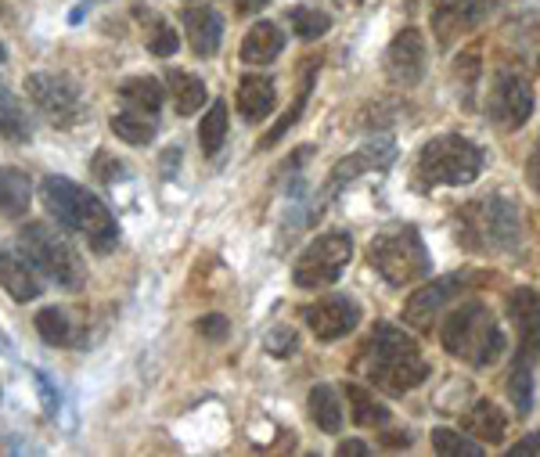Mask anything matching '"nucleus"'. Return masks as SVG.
<instances>
[{"mask_svg": "<svg viewBox=\"0 0 540 457\" xmlns=\"http://www.w3.org/2000/svg\"><path fill=\"white\" fill-rule=\"evenodd\" d=\"M364 368H368L371 386L389 396H404L418 389L429 378V360L422 357L418 342L393 324H378L364 346Z\"/></svg>", "mask_w": 540, "mask_h": 457, "instance_id": "obj_1", "label": "nucleus"}, {"mask_svg": "<svg viewBox=\"0 0 540 457\" xmlns=\"http://www.w3.org/2000/svg\"><path fill=\"white\" fill-rule=\"evenodd\" d=\"M40 198H44L47 213H51L58 224H65L69 231H80L98 252H108L119 242L116 216L108 213V206L94 191L72 184L69 177H47L44 184H40Z\"/></svg>", "mask_w": 540, "mask_h": 457, "instance_id": "obj_2", "label": "nucleus"}, {"mask_svg": "<svg viewBox=\"0 0 540 457\" xmlns=\"http://www.w3.org/2000/svg\"><path fill=\"white\" fill-rule=\"evenodd\" d=\"M458 238L472 252H504L519 245L522 213L504 195H486L468 202L458 213Z\"/></svg>", "mask_w": 540, "mask_h": 457, "instance_id": "obj_3", "label": "nucleus"}, {"mask_svg": "<svg viewBox=\"0 0 540 457\" xmlns=\"http://www.w3.org/2000/svg\"><path fill=\"white\" fill-rule=\"evenodd\" d=\"M443 350L450 357H461L476 368H490L504 353V335L497 328L494 314L483 303H465L443 321Z\"/></svg>", "mask_w": 540, "mask_h": 457, "instance_id": "obj_4", "label": "nucleus"}, {"mask_svg": "<svg viewBox=\"0 0 540 457\" xmlns=\"http://www.w3.org/2000/svg\"><path fill=\"white\" fill-rule=\"evenodd\" d=\"M18 245H22V256L36 267V274H44L47 281H54L58 288H83L87 281V270L76 245L65 238L62 231H54L47 224H26L18 234Z\"/></svg>", "mask_w": 540, "mask_h": 457, "instance_id": "obj_5", "label": "nucleus"}, {"mask_svg": "<svg viewBox=\"0 0 540 457\" xmlns=\"http://www.w3.org/2000/svg\"><path fill=\"white\" fill-rule=\"evenodd\" d=\"M368 260L393 288L414 285V281H422L432 270L429 249H425L422 234L414 227H386V231H378L368 249Z\"/></svg>", "mask_w": 540, "mask_h": 457, "instance_id": "obj_6", "label": "nucleus"}, {"mask_svg": "<svg viewBox=\"0 0 540 457\" xmlns=\"http://www.w3.org/2000/svg\"><path fill=\"white\" fill-rule=\"evenodd\" d=\"M483 173V148L461 134L432 137L418 152V177L425 184H443V188H461Z\"/></svg>", "mask_w": 540, "mask_h": 457, "instance_id": "obj_7", "label": "nucleus"}, {"mask_svg": "<svg viewBox=\"0 0 540 457\" xmlns=\"http://www.w3.org/2000/svg\"><path fill=\"white\" fill-rule=\"evenodd\" d=\"M353 260V238L346 231H328L317 234L314 242L299 252L292 281L299 288H328L342 278L346 263Z\"/></svg>", "mask_w": 540, "mask_h": 457, "instance_id": "obj_8", "label": "nucleus"}, {"mask_svg": "<svg viewBox=\"0 0 540 457\" xmlns=\"http://www.w3.org/2000/svg\"><path fill=\"white\" fill-rule=\"evenodd\" d=\"M26 94L54 123H72L83 112L80 83L72 80V76H65V72H29Z\"/></svg>", "mask_w": 540, "mask_h": 457, "instance_id": "obj_9", "label": "nucleus"}, {"mask_svg": "<svg viewBox=\"0 0 540 457\" xmlns=\"http://www.w3.org/2000/svg\"><path fill=\"white\" fill-rule=\"evenodd\" d=\"M486 116L494 119L501 130H519L533 116V90L530 80L519 72H497L490 98H486Z\"/></svg>", "mask_w": 540, "mask_h": 457, "instance_id": "obj_10", "label": "nucleus"}, {"mask_svg": "<svg viewBox=\"0 0 540 457\" xmlns=\"http://www.w3.org/2000/svg\"><path fill=\"white\" fill-rule=\"evenodd\" d=\"M476 281L479 278L476 274H468V270H461V274H443V278L418 288V292L407 299L404 321L411 324V328H418V332H425V328H432V321L443 314V306H447L454 296H461L468 285H476Z\"/></svg>", "mask_w": 540, "mask_h": 457, "instance_id": "obj_11", "label": "nucleus"}, {"mask_svg": "<svg viewBox=\"0 0 540 457\" xmlns=\"http://www.w3.org/2000/svg\"><path fill=\"white\" fill-rule=\"evenodd\" d=\"M425 58H429V44L414 26L400 29L393 36V44L386 47V76L393 87H414L425 76Z\"/></svg>", "mask_w": 540, "mask_h": 457, "instance_id": "obj_12", "label": "nucleus"}, {"mask_svg": "<svg viewBox=\"0 0 540 457\" xmlns=\"http://www.w3.org/2000/svg\"><path fill=\"white\" fill-rule=\"evenodd\" d=\"M303 321L321 342H335V339H342V335H350L353 328H357L360 306L346 296H328V299H317V303H306Z\"/></svg>", "mask_w": 540, "mask_h": 457, "instance_id": "obj_13", "label": "nucleus"}, {"mask_svg": "<svg viewBox=\"0 0 540 457\" xmlns=\"http://www.w3.org/2000/svg\"><path fill=\"white\" fill-rule=\"evenodd\" d=\"M494 8V0H436L432 4V33L443 47L454 40V36L476 29Z\"/></svg>", "mask_w": 540, "mask_h": 457, "instance_id": "obj_14", "label": "nucleus"}, {"mask_svg": "<svg viewBox=\"0 0 540 457\" xmlns=\"http://www.w3.org/2000/svg\"><path fill=\"white\" fill-rule=\"evenodd\" d=\"M184 33L198 58H213L224 44V18L216 15L213 4H188L184 8Z\"/></svg>", "mask_w": 540, "mask_h": 457, "instance_id": "obj_15", "label": "nucleus"}, {"mask_svg": "<svg viewBox=\"0 0 540 457\" xmlns=\"http://www.w3.org/2000/svg\"><path fill=\"white\" fill-rule=\"evenodd\" d=\"M508 317L522 342V357L530 360L540 353V292L537 288H515L508 296Z\"/></svg>", "mask_w": 540, "mask_h": 457, "instance_id": "obj_16", "label": "nucleus"}, {"mask_svg": "<svg viewBox=\"0 0 540 457\" xmlns=\"http://www.w3.org/2000/svg\"><path fill=\"white\" fill-rule=\"evenodd\" d=\"M0 288H4L15 303H33V299L44 292L33 263H29L22 252H11V249H0Z\"/></svg>", "mask_w": 540, "mask_h": 457, "instance_id": "obj_17", "label": "nucleus"}, {"mask_svg": "<svg viewBox=\"0 0 540 457\" xmlns=\"http://www.w3.org/2000/svg\"><path fill=\"white\" fill-rule=\"evenodd\" d=\"M389 162H393V144H368V148H360V152H353L350 159L335 162L332 180H328V191H339L342 184H350V180H357L360 173L382 170V166H389Z\"/></svg>", "mask_w": 540, "mask_h": 457, "instance_id": "obj_18", "label": "nucleus"}, {"mask_svg": "<svg viewBox=\"0 0 540 457\" xmlns=\"http://www.w3.org/2000/svg\"><path fill=\"white\" fill-rule=\"evenodd\" d=\"M274 101H278V90H274V80L260 76V72H249L238 83V112H242L249 123H260L274 112Z\"/></svg>", "mask_w": 540, "mask_h": 457, "instance_id": "obj_19", "label": "nucleus"}, {"mask_svg": "<svg viewBox=\"0 0 540 457\" xmlns=\"http://www.w3.org/2000/svg\"><path fill=\"white\" fill-rule=\"evenodd\" d=\"M33 202V180L18 166H0V216L22 220Z\"/></svg>", "mask_w": 540, "mask_h": 457, "instance_id": "obj_20", "label": "nucleus"}, {"mask_svg": "<svg viewBox=\"0 0 540 457\" xmlns=\"http://www.w3.org/2000/svg\"><path fill=\"white\" fill-rule=\"evenodd\" d=\"M285 47V33L274 22H256L242 40V62L245 65H270Z\"/></svg>", "mask_w": 540, "mask_h": 457, "instance_id": "obj_21", "label": "nucleus"}, {"mask_svg": "<svg viewBox=\"0 0 540 457\" xmlns=\"http://www.w3.org/2000/svg\"><path fill=\"white\" fill-rule=\"evenodd\" d=\"M119 98L130 112H144V116H155L166 101V90L155 76H130V80L119 83Z\"/></svg>", "mask_w": 540, "mask_h": 457, "instance_id": "obj_22", "label": "nucleus"}, {"mask_svg": "<svg viewBox=\"0 0 540 457\" xmlns=\"http://www.w3.org/2000/svg\"><path fill=\"white\" fill-rule=\"evenodd\" d=\"M465 432H468V436H476L479 443H490V447H497V443H504L508 422H504L501 407L490 404V400H479V404L468 411Z\"/></svg>", "mask_w": 540, "mask_h": 457, "instance_id": "obj_23", "label": "nucleus"}, {"mask_svg": "<svg viewBox=\"0 0 540 457\" xmlns=\"http://www.w3.org/2000/svg\"><path fill=\"white\" fill-rule=\"evenodd\" d=\"M166 83H170L173 108H177L180 116H195L198 108L206 105L209 90H206V83H202V76H195V72L173 69L170 76H166Z\"/></svg>", "mask_w": 540, "mask_h": 457, "instance_id": "obj_24", "label": "nucleus"}, {"mask_svg": "<svg viewBox=\"0 0 540 457\" xmlns=\"http://www.w3.org/2000/svg\"><path fill=\"white\" fill-rule=\"evenodd\" d=\"M317 69H321V62H317V58H306V72H303V83H299L296 101H292V108H288L285 116H281L278 123H274V126H270V130H267V134H263L260 148H274V144H278L281 137H285L288 130H292V126L299 123V116H303V108H306V98H310V87H314Z\"/></svg>", "mask_w": 540, "mask_h": 457, "instance_id": "obj_25", "label": "nucleus"}, {"mask_svg": "<svg viewBox=\"0 0 540 457\" xmlns=\"http://www.w3.org/2000/svg\"><path fill=\"white\" fill-rule=\"evenodd\" d=\"M306 407H310V418L317 422V429L324 432H339L342 429V404L339 396H335L332 386H314L310 396H306Z\"/></svg>", "mask_w": 540, "mask_h": 457, "instance_id": "obj_26", "label": "nucleus"}, {"mask_svg": "<svg viewBox=\"0 0 540 457\" xmlns=\"http://www.w3.org/2000/svg\"><path fill=\"white\" fill-rule=\"evenodd\" d=\"M224 141H227V105L224 101H213L209 112L202 116V123H198V144H202V155L213 159V155L224 148Z\"/></svg>", "mask_w": 540, "mask_h": 457, "instance_id": "obj_27", "label": "nucleus"}, {"mask_svg": "<svg viewBox=\"0 0 540 457\" xmlns=\"http://www.w3.org/2000/svg\"><path fill=\"white\" fill-rule=\"evenodd\" d=\"M108 130L126 144H148L155 137V119L126 108V112H116V116L108 119Z\"/></svg>", "mask_w": 540, "mask_h": 457, "instance_id": "obj_28", "label": "nucleus"}, {"mask_svg": "<svg viewBox=\"0 0 540 457\" xmlns=\"http://www.w3.org/2000/svg\"><path fill=\"white\" fill-rule=\"evenodd\" d=\"M137 18L144 22V40H148V51L155 54V58H173L180 47V36L173 33V26L166 22V18L159 15H148V11H137Z\"/></svg>", "mask_w": 540, "mask_h": 457, "instance_id": "obj_29", "label": "nucleus"}, {"mask_svg": "<svg viewBox=\"0 0 540 457\" xmlns=\"http://www.w3.org/2000/svg\"><path fill=\"white\" fill-rule=\"evenodd\" d=\"M0 137H11V141H26L29 137V119L8 87H0Z\"/></svg>", "mask_w": 540, "mask_h": 457, "instance_id": "obj_30", "label": "nucleus"}, {"mask_svg": "<svg viewBox=\"0 0 540 457\" xmlns=\"http://www.w3.org/2000/svg\"><path fill=\"white\" fill-rule=\"evenodd\" d=\"M36 332H40L44 342H51V346H65V342H72V321L58 306H44L36 314Z\"/></svg>", "mask_w": 540, "mask_h": 457, "instance_id": "obj_31", "label": "nucleus"}, {"mask_svg": "<svg viewBox=\"0 0 540 457\" xmlns=\"http://www.w3.org/2000/svg\"><path fill=\"white\" fill-rule=\"evenodd\" d=\"M346 396H350V404H353V422H357V425L371 429V425H386V422H389V411H386V407H382V404H378V400L368 393V389L346 386Z\"/></svg>", "mask_w": 540, "mask_h": 457, "instance_id": "obj_32", "label": "nucleus"}, {"mask_svg": "<svg viewBox=\"0 0 540 457\" xmlns=\"http://www.w3.org/2000/svg\"><path fill=\"white\" fill-rule=\"evenodd\" d=\"M432 450L443 457H483V443L454 429H432Z\"/></svg>", "mask_w": 540, "mask_h": 457, "instance_id": "obj_33", "label": "nucleus"}, {"mask_svg": "<svg viewBox=\"0 0 540 457\" xmlns=\"http://www.w3.org/2000/svg\"><path fill=\"white\" fill-rule=\"evenodd\" d=\"M292 29H296L299 40H321V36L332 29V18L317 8L299 4V8H292Z\"/></svg>", "mask_w": 540, "mask_h": 457, "instance_id": "obj_34", "label": "nucleus"}, {"mask_svg": "<svg viewBox=\"0 0 540 457\" xmlns=\"http://www.w3.org/2000/svg\"><path fill=\"white\" fill-rule=\"evenodd\" d=\"M508 396H512V404L519 414L533 411V378H530V368H526V360L515 364V371L508 375Z\"/></svg>", "mask_w": 540, "mask_h": 457, "instance_id": "obj_35", "label": "nucleus"}, {"mask_svg": "<svg viewBox=\"0 0 540 457\" xmlns=\"http://www.w3.org/2000/svg\"><path fill=\"white\" fill-rule=\"evenodd\" d=\"M267 350H270V357H292V353L299 350V335L288 328V324H278L274 332L267 335Z\"/></svg>", "mask_w": 540, "mask_h": 457, "instance_id": "obj_36", "label": "nucleus"}, {"mask_svg": "<svg viewBox=\"0 0 540 457\" xmlns=\"http://www.w3.org/2000/svg\"><path fill=\"white\" fill-rule=\"evenodd\" d=\"M126 166L116 159V155H108V152H98L94 155V177H101L105 184H116V180H123Z\"/></svg>", "mask_w": 540, "mask_h": 457, "instance_id": "obj_37", "label": "nucleus"}, {"mask_svg": "<svg viewBox=\"0 0 540 457\" xmlns=\"http://www.w3.org/2000/svg\"><path fill=\"white\" fill-rule=\"evenodd\" d=\"M227 332H231V321H227L224 314H206L198 321V335H206V339H213V342H220Z\"/></svg>", "mask_w": 540, "mask_h": 457, "instance_id": "obj_38", "label": "nucleus"}, {"mask_svg": "<svg viewBox=\"0 0 540 457\" xmlns=\"http://www.w3.org/2000/svg\"><path fill=\"white\" fill-rule=\"evenodd\" d=\"M36 389H40V396H44V407H47V414H54V411H58V396H54V389H51V382H47V375H44V371H36Z\"/></svg>", "mask_w": 540, "mask_h": 457, "instance_id": "obj_39", "label": "nucleus"}, {"mask_svg": "<svg viewBox=\"0 0 540 457\" xmlns=\"http://www.w3.org/2000/svg\"><path fill=\"white\" fill-rule=\"evenodd\" d=\"M537 450H540V432H530L526 440L515 443V447L508 450V457H530V454H537Z\"/></svg>", "mask_w": 540, "mask_h": 457, "instance_id": "obj_40", "label": "nucleus"}, {"mask_svg": "<svg viewBox=\"0 0 540 457\" xmlns=\"http://www.w3.org/2000/svg\"><path fill=\"white\" fill-rule=\"evenodd\" d=\"M526 177H530V188L540 195V141H537V148H533L530 162H526Z\"/></svg>", "mask_w": 540, "mask_h": 457, "instance_id": "obj_41", "label": "nucleus"}, {"mask_svg": "<svg viewBox=\"0 0 540 457\" xmlns=\"http://www.w3.org/2000/svg\"><path fill=\"white\" fill-rule=\"evenodd\" d=\"M339 457H368L371 454V447H364L360 440H346V443H339V450H335Z\"/></svg>", "mask_w": 540, "mask_h": 457, "instance_id": "obj_42", "label": "nucleus"}, {"mask_svg": "<svg viewBox=\"0 0 540 457\" xmlns=\"http://www.w3.org/2000/svg\"><path fill=\"white\" fill-rule=\"evenodd\" d=\"M267 4L270 0H238V11H242V15H256V11H263Z\"/></svg>", "mask_w": 540, "mask_h": 457, "instance_id": "obj_43", "label": "nucleus"}, {"mask_svg": "<svg viewBox=\"0 0 540 457\" xmlns=\"http://www.w3.org/2000/svg\"><path fill=\"white\" fill-rule=\"evenodd\" d=\"M407 443H411V436H407V432H389V436H386V447H407Z\"/></svg>", "mask_w": 540, "mask_h": 457, "instance_id": "obj_44", "label": "nucleus"}, {"mask_svg": "<svg viewBox=\"0 0 540 457\" xmlns=\"http://www.w3.org/2000/svg\"><path fill=\"white\" fill-rule=\"evenodd\" d=\"M177 159H180L177 148H173V152H166V159H162V173H170V166H177Z\"/></svg>", "mask_w": 540, "mask_h": 457, "instance_id": "obj_45", "label": "nucleus"}, {"mask_svg": "<svg viewBox=\"0 0 540 457\" xmlns=\"http://www.w3.org/2000/svg\"><path fill=\"white\" fill-rule=\"evenodd\" d=\"M335 4H339V8H360L364 0H335Z\"/></svg>", "mask_w": 540, "mask_h": 457, "instance_id": "obj_46", "label": "nucleus"}, {"mask_svg": "<svg viewBox=\"0 0 540 457\" xmlns=\"http://www.w3.org/2000/svg\"><path fill=\"white\" fill-rule=\"evenodd\" d=\"M4 58H8V47H4V44H0V62H4Z\"/></svg>", "mask_w": 540, "mask_h": 457, "instance_id": "obj_47", "label": "nucleus"}]
</instances>
